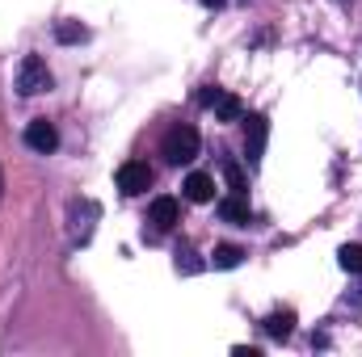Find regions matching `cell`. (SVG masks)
I'll list each match as a JSON object with an SVG mask.
<instances>
[{
    "instance_id": "obj_1",
    "label": "cell",
    "mask_w": 362,
    "mask_h": 357,
    "mask_svg": "<svg viewBox=\"0 0 362 357\" xmlns=\"http://www.w3.org/2000/svg\"><path fill=\"white\" fill-rule=\"evenodd\" d=\"M198 147H202L198 131H194V126H185V122H177V126L165 135V143H160V156H165L169 164H189V160L198 156Z\"/></svg>"
},
{
    "instance_id": "obj_2",
    "label": "cell",
    "mask_w": 362,
    "mask_h": 357,
    "mask_svg": "<svg viewBox=\"0 0 362 357\" xmlns=\"http://www.w3.org/2000/svg\"><path fill=\"white\" fill-rule=\"evenodd\" d=\"M51 89V68L42 55H25L21 68H17V92L21 97H38V92Z\"/></svg>"
},
{
    "instance_id": "obj_3",
    "label": "cell",
    "mask_w": 362,
    "mask_h": 357,
    "mask_svg": "<svg viewBox=\"0 0 362 357\" xmlns=\"http://www.w3.org/2000/svg\"><path fill=\"white\" fill-rule=\"evenodd\" d=\"M266 139H270V118L266 114H249V122H245V156H249V169L262 164Z\"/></svg>"
},
{
    "instance_id": "obj_4",
    "label": "cell",
    "mask_w": 362,
    "mask_h": 357,
    "mask_svg": "<svg viewBox=\"0 0 362 357\" xmlns=\"http://www.w3.org/2000/svg\"><path fill=\"white\" fill-rule=\"evenodd\" d=\"M148 185H152V169H148L144 160H127V164L118 169V189H122L127 198L148 193Z\"/></svg>"
},
{
    "instance_id": "obj_5",
    "label": "cell",
    "mask_w": 362,
    "mask_h": 357,
    "mask_svg": "<svg viewBox=\"0 0 362 357\" xmlns=\"http://www.w3.org/2000/svg\"><path fill=\"white\" fill-rule=\"evenodd\" d=\"M25 147L38 152V156H51V152L59 147V131H55L47 118H34V122L25 126Z\"/></svg>"
},
{
    "instance_id": "obj_6",
    "label": "cell",
    "mask_w": 362,
    "mask_h": 357,
    "mask_svg": "<svg viewBox=\"0 0 362 357\" xmlns=\"http://www.w3.org/2000/svg\"><path fill=\"white\" fill-rule=\"evenodd\" d=\"M148 223H156V231H173L181 223V202L177 198H152V210H148Z\"/></svg>"
},
{
    "instance_id": "obj_7",
    "label": "cell",
    "mask_w": 362,
    "mask_h": 357,
    "mask_svg": "<svg viewBox=\"0 0 362 357\" xmlns=\"http://www.w3.org/2000/svg\"><path fill=\"white\" fill-rule=\"evenodd\" d=\"M219 214H223L228 223H236V227H249V223H253V206L245 202V193H228V198H219Z\"/></svg>"
},
{
    "instance_id": "obj_8",
    "label": "cell",
    "mask_w": 362,
    "mask_h": 357,
    "mask_svg": "<svg viewBox=\"0 0 362 357\" xmlns=\"http://www.w3.org/2000/svg\"><path fill=\"white\" fill-rule=\"evenodd\" d=\"M262 328H266V337H274V341H286L291 332H295V311L286 307V311H270L266 320H262Z\"/></svg>"
},
{
    "instance_id": "obj_9",
    "label": "cell",
    "mask_w": 362,
    "mask_h": 357,
    "mask_svg": "<svg viewBox=\"0 0 362 357\" xmlns=\"http://www.w3.org/2000/svg\"><path fill=\"white\" fill-rule=\"evenodd\" d=\"M181 189H185L189 202H211V198H215V177H206V173H189Z\"/></svg>"
},
{
    "instance_id": "obj_10",
    "label": "cell",
    "mask_w": 362,
    "mask_h": 357,
    "mask_svg": "<svg viewBox=\"0 0 362 357\" xmlns=\"http://www.w3.org/2000/svg\"><path fill=\"white\" fill-rule=\"evenodd\" d=\"M215 118H219V122H240V118H245V105H240V97L223 92V97L215 101Z\"/></svg>"
},
{
    "instance_id": "obj_11",
    "label": "cell",
    "mask_w": 362,
    "mask_h": 357,
    "mask_svg": "<svg viewBox=\"0 0 362 357\" xmlns=\"http://www.w3.org/2000/svg\"><path fill=\"white\" fill-rule=\"evenodd\" d=\"M245 261V248H236V244H219L215 253H211V265L215 269H236Z\"/></svg>"
},
{
    "instance_id": "obj_12",
    "label": "cell",
    "mask_w": 362,
    "mask_h": 357,
    "mask_svg": "<svg viewBox=\"0 0 362 357\" xmlns=\"http://www.w3.org/2000/svg\"><path fill=\"white\" fill-rule=\"evenodd\" d=\"M55 38H59L64 47H72V42H85V38H89V30H85L81 21H59V25H55Z\"/></svg>"
},
{
    "instance_id": "obj_13",
    "label": "cell",
    "mask_w": 362,
    "mask_h": 357,
    "mask_svg": "<svg viewBox=\"0 0 362 357\" xmlns=\"http://www.w3.org/2000/svg\"><path fill=\"white\" fill-rule=\"evenodd\" d=\"M219 169H223V177H228V189H232V193H245V189H249V181H245V169H240L236 160H223Z\"/></svg>"
},
{
    "instance_id": "obj_14",
    "label": "cell",
    "mask_w": 362,
    "mask_h": 357,
    "mask_svg": "<svg viewBox=\"0 0 362 357\" xmlns=\"http://www.w3.org/2000/svg\"><path fill=\"white\" fill-rule=\"evenodd\" d=\"M337 261L346 273H362V244H346L341 253H337Z\"/></svg>"
},
{
    "instance_id": "obj_15",
    "label": "cell",
    "mask_w": 362,
    "mask_h": 357,
    "mask_svg": "<svg viewBox=\"0 0 362 357\" xmlns=\"http://www.w3.org/2000/svg\"><path fill=\"white\" fill-rule=\"evenodd\" d=\"M219 97H223V92L215 89V85H206V89L198 92V105H211V109H215V101H219Z\"/></svg>"
},
{
    "instance_id": "obj_16",
    "label": "cell",
    "mask_w": 362,
    "mask_h": 357,
    "mask_svg": "<svg viewBox=\"0 0 362 357\" xmlns=\"http://www.w3.org/2000/svg\"><path fill=\"white\" fill-rule=\"evenodd\" d=\"M232 353H236V357H257V349H253V345H236Z\"/></svg>"
},
{
    "instance_id": "obj_17",
    "label": "cell",
    "mask_w": 362,
    "mask_h": 357,
    "mask_svg": "<svg viewBox=\"0 0 362 357\" xmlns=\"http://www.w3.org/2000/svg\"><path fill=\"white\" fill-rule=\"evenodd\" d=\"M202 4H206V8H223L228 0H202Z\"/></svg>"
},
{
    "instance_id": "obj_18",
    "label": "cell",
    "mask_w": 362,
    "mask_h": 357,
    "mask_svg": "<svg viewBox=\"0 0 362 357\" xmlns=\"http://www.w3.org/2000/svg\"><path fill=\"white\" fill-rule=\"evenodd\" d=\"M0 198H4V177H0Z\"/></svg>"
}]
</instances>
